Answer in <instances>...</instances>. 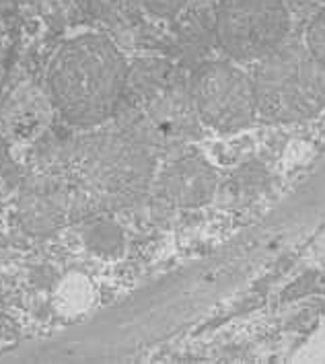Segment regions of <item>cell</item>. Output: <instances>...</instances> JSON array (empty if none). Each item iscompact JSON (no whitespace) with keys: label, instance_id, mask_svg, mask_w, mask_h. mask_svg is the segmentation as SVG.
<instances>
[{"label":"cell","instance_id":"cell-1","mask_svg":"<svg viewBox=\"0 0 325 364\" xmlns=\"http://www.w3.org/2000/svg\"><path fill=\"white\" fill-rule=\"evenodd\" d=\"M130 64L103 33L64 41L48 66V91L58 114L78 128H93L117 114Z\"/></svg>","mask_w":325,"mask_h":364},{"label":"cell","instance_id":"cell-2","mask_svg":"<svg viewBox=\"0 0 325 364\" xmlns=\"http://www.w3.org/2000/svg\"><path fill=\"white\" fill-rule=\"evenodd\" d=\"M124 103L140 115L144 146H186L200 136L202 122L193 109L188 77L165 60H138L130 66Z\"/></svg>","mask_w":325,"mask_h":364},{"label":"cell","instance_id":"cell-3","mask_svg":"<svg viewBox=\"0 0 325 364\" xmlns=\"http://www.w3.org/2000/svg\"><path fill=\"white\" fill-rule=\"evenodd\" d=\"M257 115L276 124L307 122L325 109V66L305 43H282L253 64Z\"/></svg>","mask_w":325,"mask_h":364},{"label":"cell","instance_id":"cell-4","mask_svg":"<svg viewBox=\"0 0 325 364\" xmlns=\"http://www.w3.org/2000/svg\"><path fill=\"white\" fill-rule=\"evenodd\" d=\"M284 0H220L212 13V39L235 64H255L287 43Z\"/></svg>","mask_w":325,"mask_h":364},{"label":"cell","instance_id":"cell-5","mask_svg":"<svg viewBox=\"0 0 325 364\" xmlns=\"http://www.w3.org/2000/svg\"><path fill=\"white\" fill-rule=\"evenodd\" d=\"M190 97L204 128L220 134L245 130L257 117L251 75L230 60H208L188 77Z\"/></svg>","mask_w":325,"mask_h":364},{"label":"cell","instance_id":"cell-6","mask_svg":"<svg viewBox=\"0 0 325 364\" xmlns=\"http://www.w3.org/2000/svg\"><path fill=\"white\" fill-rule=\"evenodd\" d=\"M218 190V177L212 165L198 153L179 154L159 177L161 198L173 208L206 206Z\"/></svg>","mask_w":325,"mask_h":364},{"label":"cell","instance_id":"cell-7","mask_svg":"<svg viewBox=\"0 0 325 364\" xmlns=\"http://www.w3.org/2000/svg\"><path fill=\"white\" fill-rule=\"evenodd\" d=\"M66 212V196L54 183L39 181L21 196V218L29 232L56 229Z\"/></svg>","mask_w":325,"mask_h":364},{"label":"cell","instance_id":"cell-8","mask_svg":"<svg viewBox=\"0 0 325 364\" xmlns=\"http://www.w3.org/2000/svg\"><path fill=\"white\" fill-rule=\"evenodd\" d=\"M87 247L103 257H115L124 250V232L112 220H97L85 232Z\"/></svg>","mask_w":325,"mask_h":364},{"label":"cell","instance_id":"cell-9","mask_svg":"<svg viewBox=\"0 0 325 364\" xmlns=\"http://www.w3.org/2000/svg\"><path fill=\"white\" fill-rule=\"evenodd\" d=\"M95 13L107 23H130L134 19L140 0H93Z\"/></svg>","mask_w":325,"mask_h":364},{"label":"cell","instance_id":"cell-10","mask_svg":"<svg viewBox=\"0 0 325 364\" xmlns=\"http://www.w3.org/2000/svg\"><path fill=\"white\" fill-rule=\"evenodd\" d=\"M307 50L325 66V9H321L305 29Z\"/></svg>","mask_w":325,"mask_h":364},{"label":"cell","instance_id":"cell-11","mask_svg":"<svg viewBox=\"0 0 325 364\" xmlns=\"http://www.w3.org/2000/svg\"><path fill=\"white\" fill-rule=\"evenodd\" d=\"M190 0H140L142 11L159 19H173L186 11Z\"/></svg>","mask_w":325,"mask_h":364},{"label":"cell","instance_id":"cell-12","mask_svg":"<svg viewBox=\"0 0 325 364\" xmlns=\"http://www.w3.org/2000/svg\"><path fill=\"white\" fill-rule=\"evenodd\" d=\"M11 173H13V163L9 159V153H6L4 144L0 142V183H6Z\"/></svg>","mask_w":325,"mask_h":364}]
</instances>
